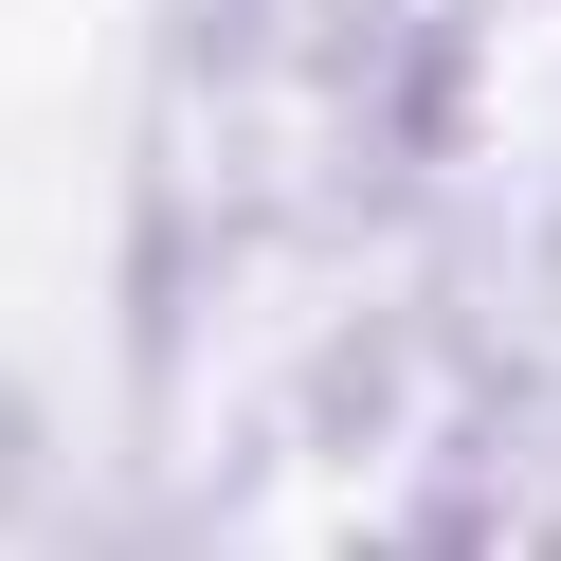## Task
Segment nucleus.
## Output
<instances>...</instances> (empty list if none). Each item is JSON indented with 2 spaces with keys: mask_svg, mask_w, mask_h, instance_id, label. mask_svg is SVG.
Wrapping results in <instances>:
<instances>
[{
  "mask_svg": "<svg viewBox=\"0 0 561 561\" xmlns=\"http://www.w3.org/2000/svg\"><path fill=\"white\" fill-rule=\"evenodd\" d=\"M37 507V399H19V380H0V525Z\"/></svg>",
  "mask_w": 561,
  "mask_h": 561,
  "instance_id": "obj_4",
  "label": "nucleus"
},
{
  "mask_svg": "<svg viewBox=\"0 0 561 561\" xmlns=\"http://www.w3.org/2000/svg\"><path fill=\"white\" fill-rule=\"evenodd\" d=\"M416 363H435V344H416V327H344L327 363H308V399H290V435H308V453H380V435H399V399H416Z\"/></svg>",
  "mask_w": 561,
  "mask_h": 561,
  "instance_id": "obj_2",
  "label": "nucleus"
},
{
  "mask_svg": "<svg viewBox=\"0 0 561 561\" xmlns=\"http://www.w3.org/2000/svg\"><path fill=\"white\" fill-rule=\"evenodd\" d=\"M543 290H561V218H543Z\"/></svg>",
  "mask_w": 561,
  "mask_h": 561,
  "instance_id": "obj_5",
  "label": "nucleus"
},
{
  "mask_svg": "<svg viewBox=\"0 0 561 561\" xmlns=\"http://www.w3.org/2000/svg\"><path fill=\"white\" fill-rule=\"evenodd\" d=\"M290 19H308V0H146V37H163L182 91H254L272 55H290Z\"/></svg>",
  "mask_w": 561,
  "mask_h": 561,
  "instance_id": "obj_3",
  "label": "nucleus"
},
{
  "mask_svg": "<svg viewBox=\"0 0 561 561\" xmlns=\"http://www.w3.org/2000/svg\"><path fill=\"white\" fill-rule=\"evenodd\" d=\"M182 327H199V199H182V163H127V416H163L182 399Z\"/></svg>",
  "mask_w": 561,
  "mask_h": 561,
  "instance_id": "obj_1",
  "label": "nucleus"
}]
</instances>
